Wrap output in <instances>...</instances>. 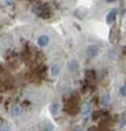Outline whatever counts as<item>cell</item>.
I'll return each mask as SVG.
<instances>
[{
    "instance_id": "1",
    "label": "cell",
    "mask_w": 126,
    "mask_h": 131,
    "mask_svg": "<svg viewBox=\"0 0 126 131\" xmlns=\"http://www.w3.org/2000/svg\"><path fill=\"white\" fill-rule=\"evenodd\" d=\"M99 53V47L95 44H92L86 49V56L89 59H93Z\"/></svg>"
},
{
    "instance_id": "2",
    "label": "cell",
    "mask_w": 126,
    "mask_h": 131,
    "mask_svg": "<svg viewBox=\"0 0 126 131\" xmlns=\"http://www.w3.org/2000/svg\"><path fill=\"white\" fill-rule=\"evenodd\" d=\"M50 42V37L47 35H42L38 37L37 39V44L41 47H44L46 46Z\"/></svg>"
},
{
    "instance_id": "3",
    "label": "cell",
    "mask_w": 126,
    "mask_h": 131,
    "mask_svg": "<svg viewBox=\"0 0 126 131\" xmlns=\"http://www.w3.org/2000/svg\"><path fill=\"white\" fill-rule=\"evenodd\" d=\"M67 69H69V71H70V72H75V71H76L77 69H78V62H77L76 60H70L69 63H67Z\"/></svg>"
},
{
    "instance_id": "4",
    "label": "cell",
    "mask_w": 126,
    "mask_h": 131,
    "mask_svg": "<svg viewBox=\"0 0 126 131\" xmlns=\"http://www.w3.org/2000/svg\"><path fill=\"white\" fill-rule=\"evenodd\" d=\"M116 13H117V10H116L115 8H114L113 10L110 11V13L108 14V16H106V22L108 23V24H110L111 22H113L114 19H115V17L116 16Z\"/></svg>"
},
{
    "instance_id": "5",
    "label": "cell",
    "mask_w": 126,
    "mask_h": 131,
    "mask_svg": "<svg viewBox=\"0 0 126 131\" xmlns=\"http://www.w3.org/2000/svg\"><path fill=\"white\" fill-rule=\"evenodd\" d=\"M10 112H11V114L13 115V116H19V115L21 113V112H22V109H21V106L15 105H13V106H12Z\"/></svg>"
},
{
    "instance_id": "6",
    "label": "cell",
    "mask_w": 126,
    "mask_h": 131,
    "mask_svg": "<svg viewBox=\"0 0 126 131\" xmlns=\"http://www.w3.org/2000/svg\"><path fill=\"white\" fill-rule=\"evenodd\" d=\"M61 72V66L59 64H53L51 67V74L53 76H57Z\"/></svg>"
},
{
    "instance_id": "7",
    "label": "cell",
    "mask_w": 126,
    "mask_h": 131,
    "mask_svg": "<svg viewBox=\"0 0 126 131\" xmlns=\"http://www.w3.org/2000/svg\"><path fill=\"white\" fill-rule=\"evenodd\" d=\"M91 112V108H90V105L88 104H84L83 105V108H82V114L84 117H87L89 115Z\"/></svg>"
},
{
    "instance_id": "8",
    "label": "cell",
    "mask_w": 126,
    "mask_h": 131,
    "mask_svg": "<svg viewBox=\"0 0 126 131\" xmlns=\"http://www.w3.org/2000/svg\"><path fill=\"white\" fill-rule=\"evenodd\" d=\"M50 111H51L52 114L56 115L59 112V105L57 103H53V105H51V108H50Z\"/></svg>"
},
{
    "instance_id": "9",
    "label": "cell",
    "mask_w": 126,
    "mask_h": 131,
    "mask_svg": "<svg viewBox=\"0 0 126 131\" xmlns=\"http://www.w3.org/2000/svg\"><path fill=\"white\" fill-rule=\"evenodd\" d=\"M119 94L122 96V97H126V85H123L120 87Z\"/></svg>"
},
{
    "instance_id": "10",
    "label": "cell",
    "mask_w": 126,
    "mask_h": 131,
    "mask_svg": "<svg viewBox=\"0 0 126 131\" xmlns=\"http://www.w3.org/2000/svg\"><path fill=\"white\" fill-rule=\"evenodd\" d=\"M5 1H6L7 5H13V0H5Z\"/></svg>"
},
{
    "instance_id": "11",
    "label": "cell",
    "mask_w": 126,
    "mask_h": 131,
    "mask_svg": "<svg viewBox=\"0 0 126 131\" xmlns=\"http://www.w3.org/2000/svg\"><path fill=\"white\" fill-rule=\"evenodd\" d=\"M106 3H114V2H115L116 0H105Z\"/></svg>"
}]
</instances>
